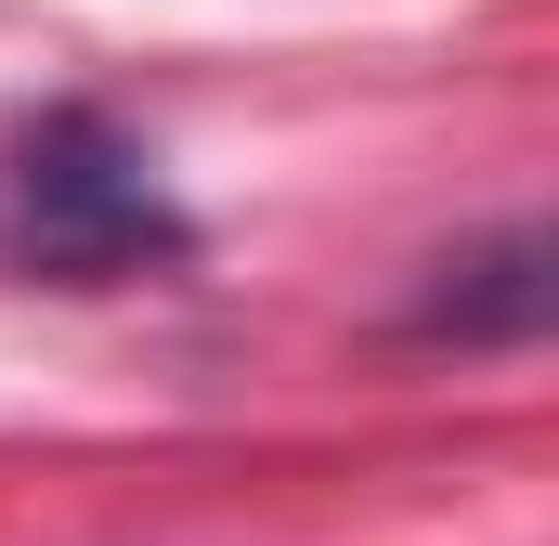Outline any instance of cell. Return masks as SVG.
I'll use <instances>...</instances> for the list:
<instances>
[{"instance_id":"2","label":"cell","mask_w":559,"mask_h":546,"mask_svg":"<svg viewBox=\"0 0 559 546\" xmlns=\"http://www.w3.org/2000/svg\"><path fill=\"white\" fill-rule=\"evenodd\" d=\"M547 299H559L547 222H508L495 248L442 261V286L417 299V325H429V339H534V325H547Z\"/></svg>"},{"instance_id":"1","label":"cell","mask_w":559,"mask_h":546,"mask_svg":"<svg viewBox=\"0 0 559 546\" xmlns=\"http://www.w3.org/2000/svg\"><path fill=\"white\" fill-rule=\"evenodd\" d=\"M195 248L156 156H143L118 118L92 105H52L39 131L0 156V261L26 286H131V273H169Z\"/></svg>"}]
</instances>
